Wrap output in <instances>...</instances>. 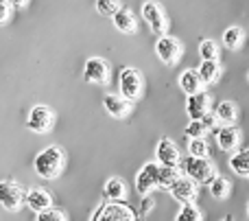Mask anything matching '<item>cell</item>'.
<instances>
[{
  "instance_id": "2e32d148",
  "label": "cell",
  "mask_w": 249,
  "mask_h": 221,
  "mask_svg": "<svg viewBox=\"0 0 249 221\" xmlns=\"http://www.w3.org/2000/svg\"><path fill=\"white\" fill-rule=\"evenodd\" d=\"M216 134V143H219V147L223 149V151H234V149L238 147V129L232 125H225V127H219V129H214Z\"/></svg>"
},
{
  "instance_id": "d6986e66",
  "label": "cell",
  "mask_w": 249,
  "mask_h": 221,
  "mask_svg": "<svg viewBox=\"0 0 249 221\" xmlns=\"http://www.w3.org/2000/svg\"><path fill=\"white\" fill-rule=\"evenodd\" d=\"M105 197H107L109 202H121L124 200V195H127V188H124V182L118 178H112L105 182V188H103Z\"/></svg>"
},
{
  "instance_id": "6da1fadb",
  "label": "cell",
  "mask_w": 249,
  "mask_h": 221,
  "mask_svg": "<svg viewBox=\"0 0 249 221\" xmlns=\"http://www.w3.org/2000/svg\"><path fill=\"white\" fill-rule=\"evenodd\" d=\"M66 165V153L59 145H48L35 156L33 169L42 180H57L64 171Z\"/></svg>"
},
{
  "instance_id": "1f68e13d",
  "label": "cell",
  "mask_w": 249,
  "mask_h": 221,
  "mask_svg": "<svg viewBox=\"0 0 249 221\" xmlns=\"http://www.w3.org/2000/svg\"><path fill=\"white\" fill-rule=\"evenodd\" d=\"M9 16H11V7H9V0H0V26L7 24Z\"/></svg>"
},
{
  "instance_id": "9a60e30c",
  "label": "cell",
  "mask_w": 249,
  "mask_h": 221,
  "mask_svg": "<svg viewBox=\"0 0 249 221\" xmlns=\"http://www.w3.org/2000/svg\"><path fill=\"white\" fill-rule=\"evenodd\" d=\"M208 108H210V96L206 92H199V94L188 96V103H186V112L193 121H201L208 114Z\"/></svg>"
},
{
  "instance_id": "cb8c5ba5",
  "label": "cell",
  "mask_w": 249,
  "mask_h": 221,
  "mask_svg": "<svg viewBox=\"0 0 249 221\" xmlns=\"http://www.w3.org/2000/svg\"><path fill=\"white\" fill-rule=\"evenodd\" d=\"M216 116H219V121H223L225 125H232V123L236 121V108H234V103H230V101L219 103L216 105Z\"/></svg>"
},
{
  "instance_id": "e575fe53",
  "label": "cell",
  "mask_w": 249,
  "mask_h": 221,
  "mask_svg": "<svg viewBox=\"0 0 249 221\" xmlns=\"http://www.w3.org/2000/svg\"><path fill=\"white\" fill-rule=\"evenodd\" d=\"M151 206H153V202L149 200V197H144V200H142V204H140V213L142 215H146L151 210Z\"/></svg>"
},
{
  "instance_id": "7c38bea8",
  "label": "cell",
  "mask_w": 249,
  "mask_h": 221,
  "mask_svg": "<svg viewBox=\"0 0 249 221\" xmlns=\"http://www.w3.org/2000/svg\"><path fill=\"white\" fill-rule=\"evenodd\" d=\"M168 191H171V195L175 197L177 202H181V204H193V200L197 197V184L190 178H179L173 182V186L168 188Z\"/></svg>"
},
{
  "instance_id": "d590c367",
  "label": "cell",
  "mask_w": 249,
  "mask_h": 221,
  "mask_svg": "<svg viewBox=\"0 0 249 221\" xmlns=\"http://www.w3.org/2000/svg\"><path fill=\"white\" fill-rule=\"evenodd\" d=\"M223 221H234V219H232V217H225V219H223Z\"/></svg>"
},
{
  "instance_id": "4316f807",
  "label": "cell",
  "mask_w": 249,
  "mask_h": 221,
  "mask_svg": "<svg viewBox=\"0 0 249 221\" xmlns=\"http://www.w3.org/2000/svg\"><path fill=\"white\" fill-rule=\"evenodd\" d=\"M118 9H121V2H118V0H96V11H99L101 16L112 18Z\"/></svg>"
},
{
  "instance_id": "f1b7e54d",
  "label": "cell",
  "mask_w": 249,
  "mask_h": 221,
  "mask_svg": "<svg viewBox=\"0 0 249 221\" xmlns=\"http://www.w3.org/2000/svg\"><path fill=\"white\" fill-rule=\"evenodd\" d=\"M188 151H190V156L206 158V156H208V143H206L203 138H190V143H188Z\"/></svg>"
},
{
  "instance_id": "4dcf8cb0",
  "label": "cell",
  "mask_w": 249,
  "mask_h": 221,
  "mask_svg": "<svg viewBox=\"0 0 249 221\" xmlns=\"http://www.w3.org/2000/svg\"><path fill=\"white\" fill-rule=\"evenodd\" d=\"M184 134L190 136V138H203V134H206V127L201 125V121H190L188 125H186Z\"/></svg>"
},
{
  "instance_id": "83f0119b",
  "label": "cell",
  "mask_w": 249,
  "mask_h": 221,
  "mask_svg": "<svg viewBox=\"0 0 249 221\" xmlns=\"http://www.w3.org/2000/svg\"><path fill=\"white\" fill-rule=\"evenodd\" d=\"M177 221H201V213L195 204H184V208L177 215Z\"/></svg>"
},
{
  "instance_id": "7a4b0ae2",
  "label": "cell",
  "mask_w": 249,
  "mask_h": 221,
  "mask_svg": "<svg viewBox=\"0 0 249 221\" xmlns=\"http://www.w3.org/2000/svg\"><path fill=\"white\" fill-rule=\"evenodd\" d=\"M181 169L186 171L190 180L195 184H208L214 180V165H212L208 158H197V156H190L186 160H181Z\"/></svg>"
},
{
  "instance_id": "d4e9b609",
  "label": "cell",
  "mask_w": 249,
  "mask_h": 221,
  "mask_svg": "<svg viewBox=\"0 0 249 221\" xmlns=\"http://www.w3.org/2000/svg\"><path fill=\"white\" fill-rule=\"evenodd\" d=\"M223 44L228 48H238L243 44V29H238V26H230L228 31L223 33Z\"/></svg>"
},
{
  "instance_id": "8d00e7d4",
  "label": "cell",
  "mask_w": 249,
  "mask_h": 221,
  "mask_svg": "<svg viewBox=\"0 0 249 221\" xmlns=\"http://www.w3.org/2000/svg\"><path fill=\"white\" fill-rule=\"evenodd\" d=\"M247 217H249V208H247Z\"/></svg>"
},
{
  "instance_id": "ffe728a7",
  "label": "cell",
  "mask_w": 249,
  "mask_h": 221,
  "mask_svg": "<svg viewBox=\"0 0 249 221\" xmlns=\"http://www.w3.org/2000/svg\"><path fill=\"white\" fill-rule=\"evenodd\" d=\"M230 166H232V171L236 175H249V149L234 153L230 158Z\"/></svg>"
},
{
  "instance_id": "3957f363",
  "label": "cell",
  "mask_w": 249,
  "mask_h": 221,
  "mask_svg": "<svg viewBox=\"0 0 249 221\" xmlns=\"http://www.w3.org/2000/svg\"><path fill=\"white\" fill-rule=\"evenodd\" d=\"M24 188L13 180H0V206L9 213H18L24 206Z\"/></svg>"
},
{
  "instance_id": "52a82bcc",
  "label": "cell",
  "mask_w": 249,
  "mask_h": 221,
  "mask_svg": "<svg viewBox=\"0 0 249 221\" xmlns=\"http://www.w3.org/2000/svg\"><path fill=\"white\" fill-rule=\"evenodd\" d=\"M83 77L88 83H94V86H105L109 81V64L101 57H90L83 66Z\"/></svg>"
},
{
  "instance_id": "30bf717a",
  "label": "cell",
  "mask_w": 249,
  "mask_h": 221,
  "mask_svg": "<svg viewBox=\"0 0 249 221\" xmlns=\"http://www.w3.org/2000/svg\"><path fill=\"white\" fill-rule=\"evenodd\" d=\"M142 16H144L146 24L153 29V33H158V35L164 33V29H166V18H164V11L160 9L158 2L149 0V2L142 4Z\"/></svg>"
},
{
  "instance_id": "5bb4252c",
  "label": "cell",
  "mask_w": 249,
  "mask_h": 221,
  "mask_svg": "<svg viewBox=\"0 0 249 221\" xmlns=\"http://www.w3.org/2000/svg\"><path fill=\"white\" fill-rule=\"evenodd\" d=\"M103 108L107 110L109 116L124 118L129 112H131V101L123 99L121 94H105L103 96Z\"/></svg>"
},
{
  "instance_id": "8fae6325",
  "label": "cell",
  "mask_w": 249,
  "mask_h": 221,
  "mask_svg": "<svg viewBox=\"0 0 249 221\" xmlns=\"http://www.w3.org/2000/svg\"><path fill=\"white\" fill-rule=\"evenodd\" d=\"M24 206H29V208L37 215V213H42V210H46V208H53V197H51V193H46L44 188L33 186V188L26 191Z\"/></svg>"
},
{
  "instance_id": "d6a6232c",
  "label": "cell",
  "mask_w": 249,
  "mask_h": 221,
  "mask_svg": "<svg viewBox=\"0 0 249 221\" xmlns=\"http://www.w3.org/2000/svg\"><path fill=\"white\" fill-rule=\"evenodd\" d=\"M214 118H216V114H210V112H208L206 116L201 118V125L206 127V129H216V125H214Z\"/></svg>"
},
{
  "instance_id": "9c48e42d",
  "label": "cell",
  "mask_w": 249,
  "mask_h": 221,
  "mask_svg": "<svg viewBox=\"0 0 249 221\" xmlns=\"http://www.w3.org/2000/svg\"><path fill=\"white\" fill-rule=\"evenodd\" d=\"M155 53H158V57L164 61V64H175L177 59H179L181 55V44L177 42L175 37H168V35H162V37L158 39V44H155Z\"/></svg>"
},
{
  "instance_id": "603a6c76",
  "label": "cell",
  "mask_w": 249,
  "mask_h": 221,
  "mask_svg": "<svg viewBox=\"0 0 249 221\" xmlns=\"http://www.w3.org/2000/svg\"><path fill=\"white\" fill-rule=\"evenodd\" d=\"M210 193L216 200H225L230 195V182L225 178H221V175H214V180L210 182Z\"/></svg>"
},
{
  "instance_id": "e0dca14e",
  "label": "cell",
  "mask_w": 249,
  "mask_h": 221,
  "mask_svg": "<svg viewBox=\"0 0 249 221\" xmlns=\"http://www.w3.org/2000/svg\"><path fill=\"white\" fill-rule=\"evenodd\" d=\"M112 20H114V26H116L121 33H127V35L136 33V18H133V13L129 11V9H123L121 7L112 16Z\"/></svg>"
},
{
  "instance_id": "44dd1931",
  "label": "cell",
  "mask_w": 249,
  "mask_h": 221,
  "mask_svg": "<svg viewBox=\"0 0 249 221\" xmlns=\"http://www.w3.org/2000/svg\"><path fill=\"white\" fill-rule=\"evenodd\" d=\"M221 74V68L216 61H203L199 66V77H201V83H214Z\"/></svg>"
},
{
  "instance_id": "484cf974",
  "label": "cell",
  "mask_w": 249,
  "mask_h": 221,
  "mask_svg": "<svg viewBox=\"0 0 249 221\" xmlns=\"http://www.w3.org/2000/svg\"><path fill=\"white\" fill-rule=\"evenodd\" d=\"M199 55L203 57V61H216L219 48H216V44L212 42V39H203L201 46H199Z\"/></svg>"
},
{
  "instance_id": "ba28073f",
  "label": "cell",
  "mask_w": 249,
  "mask_h": 221,
  "mask_svg": "<svg viewBox=\"0 0 249 221\" xmlns=\"http://www.w3.org/2000/svg\"><path fill=\"white\" fill-rule=\"evenodd\" d=\"M158 173H160V165L155 162H146L140 169V173L136 175V191L142 197H146L153 188H158Z\"/></svg>"
},
{
  "instance_id": "7402d4cb",
  "label": "cell",
  "mask_w": 249,
  "mask_h": 221,
  "mask_svg": "<svg viewBox=\"0 0 249 221\" xmlns=\"http://www.w3.org/2000/svg\"><path fill=\"white\" fill-rule=\"evenodd\" d=\"M175 180H179V171H177V166H160L158 188H171Z\"/></svg>"
},
{
  "instance_id": "f546056e",
  "label": "cell",
  "mask_w": 249,
  "mask_h": 221,
  "mask_svg": "<svg viewBox=\"0 0 249 221\" xmlns=\"http://www.w3.org/2000/svg\"><path fill=\"white\" fill-rule=\"evenodd\" d=\"M35 221H68V219H66V215L59 208H46L42 213H37Z\"/></svg>"
},
{
  "instance_id": "ac0fdd59",
  "label": "cell",
  "mask_w": 249,
  "mask_h": 221,
  "mask_svg": "<svg viewBox=\"0 0 249 221\" xmlns=\"http://www.w3.org/2000/svg\"><path fill=\"white\" fill-rule=\"evenodd\" d=\"M179 86L186 94L193 96V94H199V92H201L203 83H201V77H199L197 70H186V73H181V77H179Z\"/></svg>"
},
{
  "instance_id": "836d02e7",
  "label": "cell",
  "mask_w": 249,
  "mask_h": 221,
  "mask_svg": "<svg viewBox=\"0 0 249 221\" xmlns=\"http://www.w3.org/2000/svg\"><path fill=\"white\" fill-rule=\"evenodd\" d=\"M9 7L16 9V11H24L29 7V0H9Z\"/></svg>"
},
{
  "instance_id": "4fadbf2b",
  "label": "cell",
  "mask_w": 249,
  "mask_h": 221,
  "mask_svg": "<svg viewBox=\"0 0 249 221\" xmlns=\"http://www.w3.org/2000/svg\"><path fill=\"white\" fill-rule=\"evenodd\" d=\"M155 156H158V160L162 162V166H177L181 162L179 151H177L175 143H173V140H168V138H162L158 143Z\"/></svg>"
},
{
  "instance_id": "5b68a950",
  "label": "cell",
  "mask_w": 249,
  "mask_h": 221,
  "mask_svg": "<svg viewBox=\"0 0 249 221\" xmlns=\"http://www.w3.org/2000/svg\"><path fill=\"white\" fill-rule=\"evenodd\" d=\"M90 221H136V215L129 206L121 204V202H107V204L99 206Z\"/></svg>"
},
{
  "instance_id": "277c9868",
  "label": "cell",
  "mask_w": 249,
  "mask_h": 221,
  "mask_svg": "<svg viewBox=\"0 0 249 221\" xmlns=\"http://www.w3.org/2000/svg\"><path fill=\"white\" fill-rule=\"evenodd\" d=\"M55 127V112L46 105H35L31 108L29 116H26V129L33 134H48Z\"/></svg>"
},
{
  "instance_id": "8992f818",
  "label": "cell",
  "mask_w": 249,
  "mask_h": 221,
  "mask_svg": "<svg viewBox=\"0 0 249 221\" xmlns=\"http://www.w3.org/2000/svg\"><path fill=\"white\" fill-rule=\"evenodd\" d=\"M121 96L127 101H136L142 94V77L136 68L121 70Z\"/></svg>"
}]
</instances>
